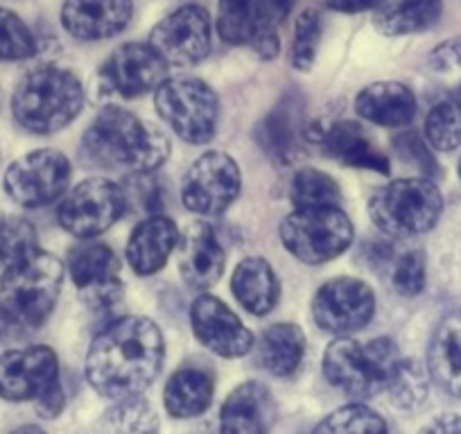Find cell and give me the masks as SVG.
<instances>
[{"label":"cell","instance_id":"1","mask_svg":"<svg viewBox=\"0 0 461 434\" xmlns=\"http://www.w3.org/2000/svg\"><path fill=\"white\" fill-rule=\"evenodd\" d=\"M166 360V342L148 317L118 319L91 344L84 374L100 396L122 401L140 396L158 378Z\"/></svg>","mask_w":461,"mask_h":434},{"label":"cell","instance_id":"2","mask_svg":"<svg viewBox=\"0 0 461 434\" xmlns=\"http://www.w3.org/2000/svg\"><path fill=\"white\" fill-rule=\"evenodd\" d=\"M170 157V139L127 109L106 106L82 136V158L93 167L145 175Z\"/></svg>","mask_w":461,"mask_h":434},{"label":"cell","instance_id":"3","mask_svg":"<svg viewBox=\"0 0 461 434\" xmlns=\"http://www.w3.org/2000/svg\"><path fill=\"white\" fill-rule=\"evenodd\" d=\"M64 263L37 249L0 278V323L12 330L39 329L55 308L64 285Z\"/></svg>","mask_w":461,"mask_h":434},{"label":"cell","instance_id":"4","mask_svg":"<svg viewBox=\"0 0 461 434\" xmlns=\"http://www.w3.org/2000/svg\"><path fill=\"white\" fill-rule=\"evenodd\" d=\"M84 88L70 70L43 66L25 75L12 95V113L32 134H55L77 118Z\"/></svg>","mask_w":461,"mask_h":434},{"label":"cell","instance_id":"5","mask_svg":"<svg viewBox=\"0 0 461 434\" xmlns=\"http://www.w3.org/2000/svg\"><path fill=\"white\" fill-rule=\"evenodd\" d=\"M398 360L401 353L387 338L371 339V342L339 338L326 348L323 375L332 387L348 396H375L387 389Z\"/></svg>","mask_w":461,"mask_h":434},{"label":"cell","instance_id":"6","mask_svg":"<svg viewBox=\"0 0 461 434\" xmlns=\"http://www.w3.org/2000/svg\"><path fill=\"white\" fill-rule=\"evenodd\" d=\"M443 211L441 190L432 179H398L369 199L371 222L393 238L429 231Z\"/></svg>","mask_w":461,"mask_h":434},{"label":"cell","instance_id":"7","mask_svg":"<svg viewBox=\"0 0 461 434\" xmlns=\"http://www.w3.org/2000/svg\"><path fill=\"white\" fill-rule=\"evenodd\" d=\"M154 106L158 118L185 143L206 145L215 139L220 100L202 79H163L154 93Z\"/></svg>","mask_w":461,"mask_h":434},{"label":"cell","instance_id":"8","mask_svg":"<svg viewBox=\"0 0 461 434\" xmlns=\"http://www.w3.org/2000/svg\"><path fill=\"white\" fill-rule=\"evenodd\" d=\"M281 242L301 263L321 265L351 247L353 224L337 206L296 208L281 222Z\"/></svg>","mask_w":461,"mask_h":434},{"label":"cell","instance_id":"9","mask_svg":"<svg viewBox=\"0 0 461 434\" xmlns=\"http://www.w3.org/2000/svg\"><path fill=\"white\" fill-rule=\"evenodd\" d=\"M125 211L127 194L122 185L109 179H86L66 194L57 217L64 231L88 240L113 227Z\"/></svg>","mask_w":461,"mask_h":434},{"label":"cell","instance_id":"10","mask_svg":"<svg viewBox=\"0 0 461 434\" xmlns=\"http://www.w3.org/2000/svg\"><path fill=\"white\" fill-rule=\"evenodd\" d=\"M240 184V167L229 154L206 152L185 172L181 181V202L197 215H220L238 199Z\"/></svg>","mask_w":461,"mask_h":434},{"label":"cell","instance_id":"11","mask_svg":"<svg viewBox=\"0 0 461 434\" xmlns=\"http://www.w3.org/2000/svg\"><path fill=\"white\" fill-rule=\"evenodd\" d=\"M70 181L68 158L55 149H37L12 163L5 172V193L25 208H41L59 199Z\"/></svg>","mask_w":461,"mask_h":434},{"label":"cell","instance_id":"12","mask_svg":"<svg viewBox=\"0 0 461 434\" xmlns=\"http://www.w3.org/2000/svg\"><path fill=\"white\" fill-rule=\"evenodd\" d=\"M375 294L365 281L339 276L323 283L312 301V317L319 329L332 335L357 333L374 319Z\"/></svg>","mask_w":461,"mask_h":434},{"label":"cell","instance_id":"13","mask_svg":"<svg viewBox=\"0 0 461 434\" xmlns=\"http://www.w3.org/2000/svg\"><path fill=\"white\" fill-rule=\"evenodd\" d=\"M149 46L167 66L188 68L199 64L211 52V16L199 5L179 7L152 30Z\"/></svg>","mask_w":461,"mask_h":434},{"label":"cell","instance_id":"14","mask_svg":"<svg viewBox=\"0 0 461 434\" xmlns=\"http://www.w3.org/2000/svg\"><path fill=\"white\" fill-rule=\"evenodd\" d=\"M163 79H167V64L149 43H125L115 48L100 68L102 88L125 100L157 91Z\"/></svg>","mask_w":461,"mask_h":434},{"label":"cell","instance_id":"15","mask_svg":"<svg viewBox=\"0 0 461 434\" xmlns=\"http://www.w3.org/2000/svg\"><path fill=\"white\" fill-rule=\"evenodd\" d=\"M68 274L77 287L79 299L93 310L111 308L125 296L121 260L111 247L100 242L75 247L68 256Z\"/></svg>","mask_w":461,"mask_h":434},{"label":"cell","instance_id":"16","mask_svg":"<svg viewBox=\"0 0 461 434\" xmlns=\"http://www.w3.org/2000/svg\"><path fill=\"white\" fill-rule=\"evenodd\" d=\"M190 323L194 338L221 357H242L254 348L251 330L217 296H197L190 308Z\"/></svg>","mask_w":461,"mask_h":434},{"label":"cell","instance_id":"17","mask_svg":"<svg viewBox=\"0 0 461 434\" xmlns=\"http://www.w3.org/2000/svg\"><path fill=\"white\" fill-rule=\"evenodd\" d=\"M55 380H59V362L52 348L30 347L0 356V398L5 401H37Z\"/></svg>","mask_w":461,"mask_h":434},{"label":"cell","instance_id":"18","mask_svg":"<svg viewBox=\"0 0 461 434\" xmlns=\"http://www.w3.org/2000/svg\"><path fill=\"white\" fill-rule=\"evenodd\" d=\"M305 100L299 91H287L256 127V140L278 166H292L303 154Z\"/></svg>","mask_w":461,"mask_h":434},{"label":"cell","instance_id":"19","mask_svg":"<svg viewBox=\"0 0 461 434\" xmlns=\"http://www.w3.org/2000/svg\"><path fill=\"white\" fill-rule=\"evenodd\" d=\"M131 0H66L61 23L77 41H102L130 25Z\"/></svg>","mask_w":461,"mask_h":434},{"label":"cell","instance_id":"20","mask_svg":"<svg viewBox=\"0 0 461 434\" xmlns=\"http://www.w3.org/2000/svg\"><path fill=\"white\" fill-rule=\"evenodd\" d=\"M179 272L193 290H208L221 278L226 254L208 224L197 222L179 238Z\"/></svg>","mask_w":461,"mask_h":434},{"label":"cell","instance_id":"21","mask_svg":"<svg viewBox=\"0 0 461 434\" xmlns=\"http://www.w3.org/2000/svg\"><path fill=\"white\" fill-rule=\"evenodd\" d=\"M276 419L272 392L260 383H245L221 405L220 429L226 434H263Z\"/></svg>","mask_w":461,"mask_h":434},{"label":"cell","instance_id":"22","mask_svg":"<svg viewBox=\"0 0 461 434\" xmlns=\"http://www.w3.org/2000/svg\"><path fill=\"white\" fill-rule=\"evenodd\" d=\"M179 245V229L166 215H149L131 231L127 242V263L139 276H152L167 263L175 247Z\"/></svg>","mask_w":461,"mask_h":434},{"label":"cell","instance_id":"23","mask_svg":"<svg viewBox=\"0 0 461 434\" xmlns=\"http://www.w3.org/2000/svg\"><path fill=\"white\" fill-rule=\"evenodd\" d=\"M428 371L434 383L461 401V310L438 321L428 347Z\"/></svg>","mask_w":461,"mask_h":434},{"label":"cell","instance_id":"24","mask_svg":"<svg viewBox=\"0 0 461 434\" xmlns=\"http://www.w3.org/2000/svg\"><path fill=\"white\" fill-rule=\"evenodd\" d=\"M319 145L328 157L348 167L389 175V158L380 152L365 130L356 122H335L328 131L319 136Z\"/></svg>","mask_w":461,"mask_h":434},{"label":"cell","instance_id":"25","mask_svg":"<svg viewBox=\"0 0 461 434\" xmlns=\"http://www.w3.org/2000/svg\"><path fill=\"white\" fill-rule=\"evenodd\" d=\"M356 112L374 125L405 127L416 116V97L401 82H375L357 95Z\"/></svg>","mask_w":461,"mask_h":434},{"label":"cell","instance_id":"26","mask_svg":"<svg viewBox=\"0 0 461 434\" xmlns=\"http://www.w3.org/2000/svg\"><path fill=\"white\" fill-rule=\"evenodd\" d=\"M212 393L215 380L211 371L202 365H185L167 380L163 402L167 414L175 419H193L211 407Z\"/></svg>","mask_w":461,"mask_h":434},{"label":"cell","instance_id":"27","mask_svg":"<svg viewBox=\"0 0 461 434\" xmlns=\"http://www.w3.org/2000/svg\"><path fill=\"white\" fill-rule=\"evenodd\" d=\"M230 290L247 312L263 317L272 312L278 301V278L265 258H245L233 272Z\"/></svg>","mask_w":461,"mask_h":434},{"label":"cell","instance_id":"28","mask_svg":"<svg viewBox=\"0 0 461 434\" xmlns=\"http://www.w3.org/2000/svg\"><path fill=\"white\" fill-rule=\"evenodd\" d=\"M441 0H384L375 7V28L387 37L428 30L441 16Z\"/></svg>","mask_w":461,"mask_h":434},{"label":"cell","instance_id":"29","mask_svg":"<svg viewBox=\"0 0 461 434\" xmlns=\"http://www.w3.org/2000/svg\"><path fill=\"white\" fill-rule=\"evenodd\" d=\"M303 353L305 335L296 323H274L265 330L260 357L265 369L272 371L274 375L281 378L294 375L303 362Z\"/></svg>","mask_w":461,"mask_h":434},{"label":"cell","instance_id":"30","mask_svg":"<svg viewBox=\"0 0 461 434\" xmlns=\"http://www.w3.org/2000/svg\"><path fill=\"white\" fill-rule=\"evenodd\" d=\"M37 249V231L28 220L0 217V278H5Z\"/></svg>","mask_w":461,"mask_h":434},{"label":"cell","instance_id":"31","mask_svg":"<svg viewBox=\"0 0 461 434\" xmlns=\"http://www.w3.org/2000/svg\"><path fill=\"white\" fill-rule=\"evenodd\" d=\"M387 392L393 405L401 407V410H419L429 392L428 371L416 360L401 357L392 378H389Z\"/></svg>","mask_w":461,"mask_h":434},{"label":"cell","instance_id":"32","mask_svg":"<svg viewBox=\"0 0 461 434\" xmlns=\"http://www.w3.org/2000/svg\"><path fill=\"white\" fill-rule=\"evenodd\" d=\"M258 19V0H220L217 7V34L230 46L251 41Z\"/></svg>","mask_w":461,"mask_h":434},{"label":"cell","instance_id":"33","mask_svg":"<svg viewBox=\"0 0 461 434\" xmlns=\"http://www.w3.org/2000/svg\"><path fill=\"white\" fill-rule=\"evenodd\" d=\"M294 5L296 0H258V19L249 46L260 59H274L278 55L281 46H278L276 30L290 16Z\"/></svg>","mask_w":461,"mask_h":434},{"label":"cell","instance_id":"34","mask_svg":"<svg viewBox=\"0 0 461 434\" xmlns=\"http://www.w3.org/2000/svg\"><path fill=\"white\" fill-rule=\"evenodd\" d=\"M290 199L296 208L337 206L341 190L330 175L314 167H303L294 175L290 185Z\"/></svg>","mask_w":461,"mask_h":434},{"label":"cell","instance_id":"35","mask_svg":"<svg viewBox=\"0 0 461 434\" xmlns=\"http://www.w3.org/2000/svg\"><path fill=\"white\" fill-rule=\"evenodd\" d=\"M102 428L109 432H157L158 419L154 407L145 398L130 396L118 401L106 411Z\"/></svg>","mask_w":461,"mask_h":434},{"label":"cell","instance_id":"36","mask_svg":"<svg viewBox=\"0 0 461 434\" xmlns=\"http://www.w3.org/2000/svg\"><path fill=\"white\" fill-rule=\"evenodd\" d=\"M428 143L438 152H452L461 145V106L455 100L438 102L425 118Z\"/></svg>","mask_w":461,"mask_h":434},{"label":"cell","instance_id":"37","mask_svg":"<svg viewBox=\"0 0 461 434\" xmlns=\"http://www.w3.org/2000/svg\"><path fill=\"white\" fill-rule=\"evenodd\" d=\"M314 432H387V423L371 407L351 402L326 416Z\"/></svg>","mask_w":461,"mask_h":434},{"label":"cell","instance_id":"38","mask_svg":"<svg viewBox=\"0 0 461 434\" xmlns=\"http://www.w3.org/2000/svg\"><path fill=\"white\" fill-rule=\"evenodd\" d=\"M37 55V39L28 25L0 7V61H23Z\"/></svg>","mask_w":461,"mask_h":434},{"label":"cell","instance_id":"39","mask_svg":"<svg viewBox=\"0 0 461 434\" xmlns=\"http://www.w3.org/2000/svg\"><path fill=\"white\" fill-rule=\"evenodd\" d=\"M319 39H321V16L317 10H305L296 19L294 41H292V66L296 70H310L317 59Z\"/></svg>","mask_w":461,"mask_h":434},{"label":"cell","instance_id":"40","mask_svg":"<svg viewBox=\"0 0 461 434\" xmlns=\"http://www.w3.org/2000/svg\"><path fill=\"white\" fill-rule=\"evenodd\" d=\"M392 283L398 294L419 296L425 290V256L420 251H407L396 260Z\"/></svg>","mask_w":461,"mask_h":434},{"label":"cell","instance_id":"41","mask_svg":"<svg viewBox=\"0 0 461 434\" xmlns=\"http://www.w3.org/2000/svg\"><path fill=\"white\" fill-rule=\"evenodd\" d=\"M393 148H396L398 157L402 158L405 163H414L420 172L434 179L438 175L437 161H434L432 152L428 149V145L420 140V136L416 131H405V134L396 136L393 140Z\"/></svg>","mask_w":461,"mask_h":434},{"label":"cell","instance_id":"42","mask_svg":"<svg viewBox=\"0 0 461 434\" xmlns=\"http://www.w3.org/2000/svg\"><path fill=\"white\" fill-rule=\"evenodd\" d=\"M429 68L437 73H452L461 68V37L447 39L429 52Z\"/></svg>","mask_w":461,"mask_h":434},{"label":"cell","instance_id":"43","mask_svg":"<svg viewBox=\"0 0 461 434\" xmlns=\"http://www.w3.org/2000/svg\"><path fill=\"white\" fill-rule=\"evenodd\" d=\"M64 405H66V393L59 380H55V383H52L50 387L37 398V411L39 416H43V419H57V416L61 414V410H64Z\"/></svg>","mask_w":461,"mask_h":434},{"label":"cell","instance_id":"44","mask_svg":"<svg viewBox=\"0 0 461 434\" xmlns=\"http://www.w3.org/2000/svg\"><path fill=\"white\" fill-rule=\"evenodd\" d=\"M383 3L384 0H328V7L332 12H341V14H357V12L375 10Z\"/></svg>","mask_w":461,"mask_h":434},{"label":"cell","instance_id":"45","mask_svg":"<svg viewBox=\"0 0 461 434\" xmlns=\"http://www.w3.org/2000/svg\"><path fill=\"white\" fill-rule=\"evenodd\" d=\"M428 432H461V419L459 416H441L438 420L429 423Z\"/></svg>","mask_w":461,"mask_h":434},{"label":"cell","instance_id":"46","mask_svg":"<svg viewBox=\"0 0 461 434\" xmlns=\"http://www.w3.org/2000/svg\"><path fill=\"white\" fill-rule=\"evenodd\" d=\"M455 102H456V104L461 106V84H459V91H456V97H455Z\"/></svg>","mask_w":461,"mask_h":434},{"label":"cell","instance_id":"47","mask_svg":"<svg viewBox=\"0 0 461 434\" xmlns=\"http://www.w3.org/2000/svg\"><path fill=\"white\" fill-rule=\"evenodd\" d=\"M459 176H461V161H459Z\"/></svg>","mask_w":461,"mask_h":434}]
</instances>
